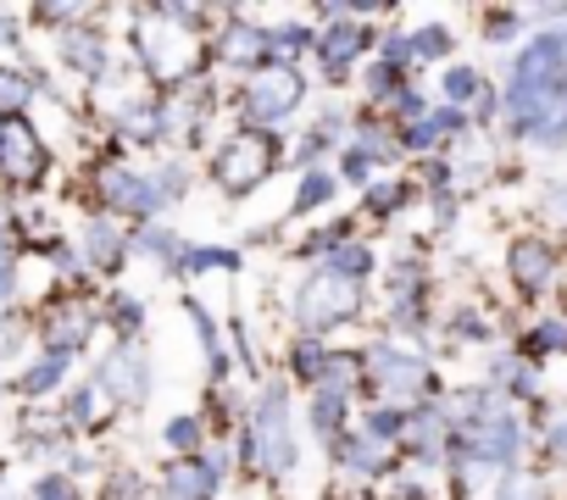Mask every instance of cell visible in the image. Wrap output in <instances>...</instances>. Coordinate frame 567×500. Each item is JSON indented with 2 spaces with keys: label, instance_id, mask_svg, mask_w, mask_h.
<instances>
[{
  "label": "cell",
  "instance_id": "obj_1",
  "mask_svg": "<svg viewBox=\"0 0 567 500\" xmlns=\"http://www.w3.org/2000/svg\"><path fill=\"white\" fill-rule=\"evenodd\" d=\"M351 312V290L340 284V279H312L307 284V306H301V317L312 323V329H323V323H334V317H346Z\"/></svg>",
  "mask_w": 567,
  "mask_h": 500
},
{
  "label": "cell",
  "instance_id": "obj_2",
  "mask_svg": "<svg viewBox=\"0 0 567 500\" xmlns=\"http://www.w3.org/2000/svg\"><path fill=\"white\" fill-rule=\"evenodd\" d=\"M296 95H301V90H296L290 79H284V73H278V79H261V84H250V106H256L261 117H278V112L290 106Z\"/></svg>",
  "mask_w": 567,
  "mask_h": 500
},
{
  "label": "cell",
  "instance_id": "obj_3",
  "mask_svg": "<svg viewBox=\"0 0 567 500\" xmlns=\"http://www.w3.org/2000/svg\"><path fill=\"white\" fill-rule=\"evenodd\" d=\"M34 90H29V79H18V73H0V106H23Z\"/></svg>",
  "mask_w": 567,
  "mask_h": 500
},
{
  "label": "cell",
  "instance_id": "obj_4",
  "mask_svg": "<svg viewBox=\"0 0 567 500\" xmlns=\"http://www.w3.org/2000/svg\"><path fill=\"white\" fill-rule=\"evenodd\" d=\"M195 434H200V428H195V417H178V423H173V428H167V439H173V445H178V450H195V445H200V439H195Z\"/></svg>",
  "mask_w": 567,
  "mask_h": 500
},
{
  "label": "cell",
  "instance_id": "obj_5",
  "mask_svg": "<svg viewBox=\"0 0 567 500\" xmlns=\"http://www.w3.org/2000/svg\"><path fill=\"white\" fill-rule=\"evenodd\" d=\"M40 500H73L68 478H45V483H40Z\"/></svg>",
  "mask_w": 567,
  "mask_h": 500
},
{
  "label": "cell",
  "instance_id": "obj_6",
  "mask_svg": "<svg viewBox=\"0 0 567 500\" xmlns=\"http://www.w3.org/2000/svg\"><path fill=\"white\" fill-rule=\"evenodd\" d=\"M501 500H539V489L517 478V483H506V494H501Z\"/></svg>",
  "mask_w": 567,
  "mask_h": 500
},
{
  "label": "cell",
  "instance_id": "obj_7",
  "mask_svg": "<svg viewBox=\"0 0 567 500\" xmlns=\"http://www.w3.org/2000/svg\"><path fill=\"white\" fill-rule=\"evenodd\" d=\"M0 45H7V29H0Z\"/></svg>",
  "mask_w": 567,
  "mask_h": 500
}]
</instances>
